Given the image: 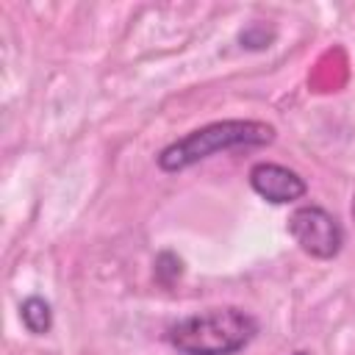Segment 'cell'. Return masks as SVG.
<instances>
[{"mask_svg": "<svg viewBox=\"0 0 355 355\" xmlns=\"http://www.w3.org/2000/svg\"><path fill=\"white\" fill-rule=\"evenodd\" d=\"M255 336V316L233 305L183 316L169 327V344L180 355H236Z\"/></svg>", "mask_w": 355, "mask_h": 355, "instance_id": "obj_1", "label": "cell"}, {"mask_svg": "<svg viewBox=\"0 0 355 355\" xmlns=\"http://www.w3.org/2000/svg\"><path fill=\"white\" fill-rule=\"evenodd\" d=\"M275 141V128L258 119H222L202 125L158 153L161 172H183L222 150L233 147H263Z\"/></svg>", "mask_w": 355, "mask_h": 355, "instance_id": "obj_2", "label": "cell"}, {"mask_svg": "<svg viewBox=\"0 0 355 355\" xmlns=\"http://www.w3.org/2000/svg\"><path fill=\"white\" fill-rule=\"evenodd\" d=\"M288 233L302 252L319 261H330L341 252L344 230L338 219L322 205H300L288 216Z\"/></svg>", "mask_w": 355, "mask_h": 355, "instance_id": "obj_3", "label": "cell"}, {"mask_svg": "<svg viewBox=\"0 0 355 355\" xmlns=\"http://www.w3.org/2000/svg\"><path fill=\"white\" fill-rule=\"evenodd\" d=\"M250 186L258 197H263L266 202H275V205L297 202L308 191V183L294 169H288L283 164H272V161H261L250 169Z\"/></svg>", "mask_w": 355, "mask_h": 355, "instance_id": "obj_4", "label": "cell"}, {"mask_svg": "<svg viewBox=\"0 0 355 355\" xmlns=\"http://www.w3.org/2000/svg\"><path fill=\"white\" fill-rule=\"evenodd\" d=\"M19 319L25 324L28 333L33 336H44L50 327H53V311H50V302L42 300V297H28L22 305H19Z\"/></svg>", "mask_w": 355, "mask_h": 355, "instance_id": "obj_5", "label": "cell"}, {"mask_svg": "<svg viewBox=\"0 0 355 355\" xmlns=\"http://www.w3.org/2000/svg\"><path fill=\"white\" fill-rule=\"evenodd\" d=\"M241 47H250V50H263V47H269V42L275 39V31L269 28L266 31V25H250V28H244L241 31Z\"/></svg>", "mask_w": 355, "mask_h": 355, "instance_id": "obj_6", "label": "cell"}, {"mask_svg": "<svg viewBox=\"0 0 355 355\" xmlns=\"http://www.w3.org/2000/svg\"><path fill=\"white\" fill-rule=\"evenodd\" d=\"M352 219H355V194H352Z\"/></svg>", "mask_w": 355, "mask_h": 355, "instance_id": "obj_7", "label": "cell"}, {"mask_svg": "<svg viewBox=\"0 0 355 355\" xmlns=\"http://www.w3.org/2000/svg\"><path fill=\"white\" fill-rule=\"evenodd\" d=\"M294 355H308V352H305V349H300V352H294Z\"/></svg>", "mask_w": 355, "mask_h": 355, "instance_id": "obj_8", "label": "cell"}]
</instances>
